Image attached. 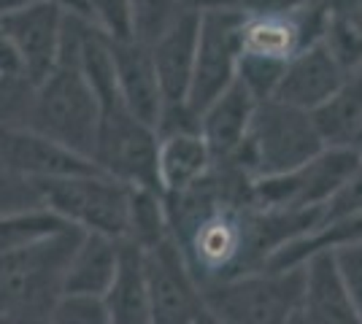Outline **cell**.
I'll list each match as a JSON object with an SVG mask.
<instances>
[{"label": "cell", "mask_w": 362, "mask_h": 324, "mask_svg": "<svg viewBox=\"0 0 362 324\" xmlns=\"http://www.w3.org/2000/svg\"><path fill=\"white\" fill-rule=\"evenodd\" d=\"M87 25V16L65 14L57 65L38 87L30 90L22 127H30L74 149L76 155L92 160L100 124V103L78 68V44Z\"/></svg>", "instance_id": "cell-1"}, {"label": "cell", "mask_w": 362, "mask_h": 324, "mask_svg": "<svg viewBox=\"0 0 362 324\" xmlns=\"http://www.w3.org/2000/svg\"><path fill=\"white\" fill-rule=\"evenodd\" d=\"M81 235L71 227L30 246L0 251V316L44 322L62 294V276Z\"/></svg>", "instance_id": "cell-2"}, {"label": "cell", "mask_w": 362, "mask_h": 324, "mask_svg": "<svg viewBox=\"0 0 362 324\" xmlns=\"http://www.w3.org/2000/svg\"><path fill=\"white\" fill-rule=\"evenodd\" d=\"M322 149L325 143L311 122V114L281 106L276 100H265L257 103L241 149L219 165H230L255 181L300 168Z\"/></svg>", "instance_id": "cell-3"}, {"label": "cell", "mask_w": 362, "mask_h": 324, "mask_svg": "<svg viewBox=\"0 0 362 324\" xmlns=\"http://www.w3.org/2000/svg\"><path fill=\"white\" fill-rule=\"evenodd\" d=\"M203 308L222 324H289L300 311L305 265L287 270L259 268L243 276L197 287Z\"/></svg>", "instance_id": "cell-4"}, {"label": "cell", "mask_w": 362, "mask_h": 324, "mask_svg": "<svg viewBox=\"0 0 362 324\" xmlns=\"http://www.w3.org/2000/svg\"><path fill=\"white\" fill-rule=\"evenodd\" d=\"M35 184V181H33ZM38 192L49 211L65 219L71 227L92 235H103L111 241H124L127 235V208L130 186L106 176L103 170L38 181Z\"/></svg>", "instance_id": "cell-5"}, {"label": "cell", "mask_w": 362, "mask_h": 324, "mask_svg": "<svg viewBox=\"0 0 362 324\" xmlns=\"http://www.w3.org/2000/svg\"><path fill=\"white\" fill-rule=\"evenodd\" d=\"M195 65L187 92V108L200 116L235 81L243 49L246 16L233 8H197Z\"/></svg>", "instance_id": "cell-6"}, {"label": "cell", "mask_w": 362, "mask_h": 324, "mask_svg": "<svg viewBox=\"0 0 362 324\" xmlns=\"http://www.w3.org/2000/svg\"><path fill=\"white\" fill-rule=\"evenodd\" d=\"M92 162L98 165V170H103L106 176L117 179L122 184L160 192L157 130L138 122L122 100L100 108V124H98Z\"/></svg>", "instance_id": "cell-7"}, {"label": "cell", "mask_w": 362, "mask_h": 324, "mask_svg": "<svg viewBox=\"0 0 362 324\" xmlns=\"http://www.w3.org/2000/svg\"><path fill=\"white\" fill-rule=\"evenodd\" d=\"M360 157L351 149H322L300 168L252 181V203L262 211H322L344 186Z\"/></svg>", "instance_id": "cell-8"}, {"label": "cell", "mask_w": 362, "mask_h": 324, "mask_svg": "<svg viewBox=\"0 0 362 324\" xmlns=\"http://www.w3.org/2000/svg\"><path fill=\"white\" fill-rule=\"evenodd\" d=\"M62 22L65 11L44 0H30L22 8L0 16V32L16 52L22 65V81L30 90L38 87L57 65Z\"/></svg>", "instance_id": "cell-9"}, {"label": "cell", "mask_w": 362, "mask_h": 324, "mask_svg": "<svg viewBox=\"0 0 362 324\" xmlns=\"http://www.w3.org/2000/svg\"><path fill=\"white\" fill-rule=\"evenodd\" d=\"M151 324H197L203 313L195 278L189 276L173 241L141 251Z\"/></svg>", "instance_id": "cell-10"}, {"label": "cell", "mask_w": 362, "mask_h": 324, "mask_svg": "<svg viewBox=\"0 0 362 324\" xmlns=\"http://www.w3.org/2000/svg\"><path fill=\"white\" fill-rule=\"evenodd\" d=\"M0 168L38 184V181L95 173L98 165L30 127H3L0 130Z\"/></svg>", "instance_id": "cell-11"}, {"label": "cell", "mask_w": 362, "mask_h": 324, "mask_svg": "<svg viewBox=\"0 0 362 324\" xmlns=\"http://www.w3.org/2000/svg\"><path fill=\"white\" fill-rule=\"evenodd\" d=\"M346 78L349 71L332 57L330 49L319 41V44H311L303 52H298L287 62L271 100L311 114L322 103H327L332 95L344 87Z\"/></svg>", "instance_id": "cell-12"}, {"label": "cell", "mask_w": 362, "mask_h": 324, "mask_svg": "<svg viewBox=\"0 0 362 324\" xmlns=\"http://www.w3.org/2000/svg\"><path fill=\"white\" fill-rule=\"evenodd\" d=\"M197 22H200V11L187 3L149 41L151 62L157 71L165 108L187 106L189 78H192V65H195Z\"/></svg>", "instance_id": "cell-13"}, {"label": "cell", "mask_w": 362, "mask_h": 324, "mask_svg": "<svg viewBox=\"0 0 362 324\" xmlns=\"http://www.w3.org/2000/svg\"><path fill=\"white\" fill-rule=\"evenodd\" d=\"M111 60H114V76H117V92H119L124 108L138 122L157 130L165 100H163L154 62H151L149 44H144L138 38L111 44Z\"/></svg>", "instance_id": "cell-14"}, {"label": "cell", "mask_w": 362, "mask_h": 324, "mask_svg": "<svg viewBox=\"0 0 362 324\" xmlns=\"http://www.w3.org/2000/svg\"><path fill=\"white\" fill-rule=\"evenodd\" d=\"M255 108L257 100L235 78L225 92L197 116V133L206 140L214 162H227L241 149L252 116H255Z\"/></svg>", "instance_id": "cell-15"}, {"label": "cell", "mask_w": 362, "mask_h": 324, "mask_svg": "<svg viewBox=\"0 0 362 324\" xmlns=\"http://www.w3.org/2000/svg\"><path fill=\"white\" fill-rule=\"evenodd\" d=\"M122 241H111L103 235L84 232L78 246L74 248L65 276L62 294H81V297H106L114 278L119 273Z\"/></svg>", "instance_id": "cell-16"}, {"label": "cell", "mask_w": 362, "mask_h": 324, "mask_svg": "<svg viewBox=\"0 0 362 324\" xmlns=\"http://www.w3.org/2000/svg\"><path fill=\"white\" fill-rule=\"evenodd\" d=\"M305 292L300 313L305 324H362L346 289L338 278L330 251H319L305 260Z\"/></svg>", "instance_id": "cell-17"}, {"label": "cell", "mask_w": 362, "mask_h": 324, "mask_svg": "<svg viewBox=\"0 0 362 324\" xmlns=\"http://www.w3.org/2000/svg\"><path fill=\"white\" fill-rule=\"evenodd\" d=\"M211 165V152L197 130L157 136V181L165 198L197 184Z\"/></svg>", "instance_id": "cell-18"}, {"label": "cell", "mask_w": 362, "mask_h": 324, "mask_svg": "<svg viewBox=\"0 0 362 324\" xmlns=\"http://www.w3.org/2000/svg\"><path fill=\"white\" fill-rule=\"evenodd\" d=\"M311 122L325 149H351L362 133V78L349 73L344 87L327 103L311 111Z\"/></svg>", "instance_id": "cell-19"}, {"label": "cell", "mask_w": 362, "mask_h": 324, "mask_svg": "<svg viewBox=\"0 0 362 324\" xmlns=\"http://www.w3.org/2000/svg\"><path fill=\"white\" fill-rule=\"evenodd\" d=\"M103 306L108 313V324H151L141 251L130 244H122L119 273L103 297Z\"/></svg>", "instance_id": "cell-20"}, {"label": "cell", "mask_w": 362, "mask_h": 324, "mask_svg": "<svg viewBox=\"0 0 362 324\" xmlns=\"http://www.w3.org/2000/svg\"><path fill=\"white\" fill-rule=\"evenodd\" d=\"M170 241L165 198L154 189L130 186V208H127V235L122 244H130L138 251H151Z\"/></svg>", "instance_id": "cell-21"}, {"label": "cell", "mask_w": 362, "mask_h": 324, "mask_svg": "<svg viewBox=\"0 0 362 324\" xmlns=\"http://www.w3.org/2000/svg\"><path fill=\"white\" fill-rule=\"evenodd\" d=\"M322 44L349 73L362 62V0H327Z\"/></svg>", "instance_id": "cell-22"}, {"label": "cell", "mask_w": 362, "mask_h": 324, "mask_svg": "<svg viewBox=\"0 0 362 324\" xmlns=\"http://www.w3.org/2000/svg\"><path fill=\"white\" fill-rule=\"evenodd\" d=\"M65 230H71V224L60 219L54 211H49L46 205L0 216V251L30 246V244L54 238Z\"/></svg>", "instance_id": "cell-23"}, {"label": "cell", "mask_w": 362, "mask_h": 324, "mask_svg": "<svg viewBox=\"0 0 362 324\" xmlns=\"http://www.w3.org/2000/svg\"><path fill=\"white\" fill-rule=\"evenodd\" d=\"M87 19L111 44L138 38L133 0H87Z\"/></svg>", "instance_id": "cell-24"}, {"label": "cell", "mask_w": 362, "mask_h": 324, "mask_svg": "<svg viewBox=\"0 0 362 324\" xmlns=\"http://www.w3.org/2000/svg\"><path fill=\"white\" fill-rule=\"evenodd\" d=\"M44 324H108V313L100 297L60 294L46 313Z\"/></svg>", "instance_id": "cell-25"}, {"label": "cell", "mask_w": 362, "mask_h": 324, "mask_svg": "<svg viewBox=\"0 0 362 324\" xmlns=\"http://www.w3.org/2000/svg\"><path fill=\"white\" fill-rule=\"evenodd\" d=\"M133 6H136L138 41L149 44L151 38L187 6V0H133Z\"/></svg>", "instance_id": "cell-26"}, {"label": "cell", "mask_w": 362, "mask_h": 324, "mask_svg": "<svg viewBox=\"0 0 362 324\" xmlns=\"http://www.w3.org/2000/svg\"><path fill=\"white\" fill-rule=\"evenodd\" d=\"M38 205H44L38 186L28 181V179H19L14 173L0 168V216L38 208Z\"/></svg>", "instance_id": "cell-27"}, {"label": "cell", "mask_w": 362, "mask_h": 324, "mask_svg": "<svg viewBox=\"0 0 362 324\" xmlns=\"http://www.w3.org/2000/svg\"><path fill=\"white\" fill-rule=\"evenodd\" d=\"M330 254L349 300H351V306H354V311L360 313L362 319V244L332 248Z\"/></svg>", "instance_id": "cell-28"}, {"label": "cell", "mask_w": 362, "mask_h": 324, "mask_svg": "<svg viewBox=\"0 0 362 324\" xmlns=\"http://www.w3.org/2000/svg\"><path fill=\"white\" fill-rule=\"evenodd\" d=\"M360 211H362V160L360 165L354 168V173L344 181V186L332 195L330 200L325 203L322 216H319V227L322 224H330L335 219H344V216L360 214Z\"/></svg>", "instance_id": "cell-29"}, {"label": "cell", "mask_w": 362, "mask_h": 324, "mask_svg": "<svg viewBox=\"0 0 362 324\" xmlns=\"http://www.w3.org/2000/svg\"><path fill=\"white\" fill-rule=\"evenodd\" d=\"M308 0H203L195 8H233L243 16H265L292 11Z\"/></svg>", "instance_id": "cell-30"}, {"label": "cell", "mask_w": 362, "mask_h": 324, "mask_svg": "<svg viewBox=\"0 0 362 324\" xmlns=\"http://www.w3.org/2000/svg\"><path fill=\"white\" fill-rule=\"evenodd\" d=\"M14 81H22V65H19L16 52L8 44V38L0 32V84H14Z\"/></svg>", "instance_id": "cell-31"}, {"label": "cell", "mask_w": 362, "mask_h": 324, "mask_svg": "<svg viewBox=\"0 0 362 324\" xmlns=\"http://www.w3.org/2000/svg\"><path fill=\"white\" fill-rule=\"evenodd\" d=\"M44 3H52L62 8L65 14H78V16H87V0H44Z\"/></svg>", "instance_id": "cell-32"}, {"label": "cell", "mask_w": 362, "mask_h": 324, "mask_svg": "<svg viewBox=\"0 0 362 324\" xmlns=\"http://www.w3.org/2000/svg\"><path fill=\"white\" fill-rule=\"evenodd\" d=\"M25 3H30V0H0V16L11 14L16 8H22Z\"/></svg>", "instance_id": "cell-33"}, {"label": "cell", "mask_w": 362, "mask_h": 324, "mask_svg": "<svg viewBox=\"0 0 362 324\" xmlns=\"http://www.w3.org/2000/svg\"><path fill=\"white\" fill-rule=\"evenodd\" d=\"M197 324H222V322H216L209 311L203 308V313H200V319H197Z\"/></svg>", "instance_id": "cell-34"}, {"label": "cell", "mask_w": 362, "mask_h": 324, "mask_svg": "<svg viewBox=\"0 0 362 324\" xmlns=\"http://www.w3.org/2000/svg\"><path fill=\"white\" fill-rule=\"evenodd\" d=\"M351 152H354V155H357V157H360V160H362V133H360V136H357V140L351 143Z\"/></svg>", "instance_id": "cell-35"}, {"label": "cell", "mask_w": 362, "mask_h": 324, "mask_svg": "<svg viewBox=\"0 0 362 324\" xmlns=\"http://www.w3.org/2000/svg\"><path fill=\"white\" fill-rule=\"evenodd\" d=\"M0 324H28V322H22L16 316H0Z\"/></svg>", "instance_id": "cell-36"}, {"label": "cell", "mask_w": 362, "mask_h": 324, "mask_svg": "<svg viewBox=\"0 0 362 324\" xmlns=\"http://www.w3.org/2000/svg\"><path fill=\"white\" fill-rule=\"evenodd\" d=\"M289 324H305V319H303V313H300V311H298V313H295V316L289 319Z\"/></svg>", "instance_id": "cell-37"}, {"label": "cell", "mask_w": 362, "mask_h": 324, "mask_svg": "<svg viewBox=\"0 0 362 324\" xmlns=\"http://www.w3.org/2000/svg\"><path fill=\"white\" fill-rule=\"evenodd\" d=\"M351 73H354V76H360V78H362V62H360V65H357V68H354V71H351Z\"/></svg>", "instance_id": "cell-38"}, {"label": "cell", "mask_w": 362, "mask_h": 324, "mask_svg": "<svg viewBox=\"0 0 362 324\" xmlns=\"http://www.w3.org/2000/svg\"><path fill=\"white\" fill-rule=\"evenodd\" d=\"M187 3H189V6H200V3H203V0H187Z\"/></svg>", "instance_id": "cell-39"}, {"label": "cell", "mask_w": 362, "mask_h": 324, "mask_svg": "<svg viewBox=\"0 0 362 324\" xmlns=\"http://www.w3.org/2000/svg\"><path fill=\"white\" fill-rule=\"evenodd\" d=\"M33 324H44V322H33Z\"/></svg>", "instance_id": "cell-40"}]
</instances>
